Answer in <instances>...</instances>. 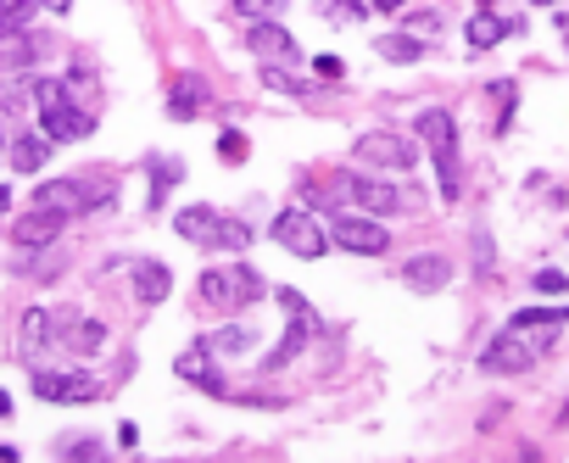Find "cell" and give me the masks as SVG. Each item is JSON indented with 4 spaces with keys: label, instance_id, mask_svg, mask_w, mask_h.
I'll list each match as a JSON object with an SVG mask.
<instances>
[{
    "label": "cell",
    "instance_id": "cell-1",
    "mask_svg": "<svg viewBox=\"0 0 569 463\" xmlns=\"http://www.w3.org/2000/svg\"><path fill=\"white\" fill-rule=\"evenodd\" d=\"M564 318H569V313H553V307L513 313V324H508V330L486 341V352H481V368H486V375H525V368H536V363L553 352V341H558V324H564Z\"/></svg>",
    "mask_w": 569,
    "mask_h": 463
},
{
    "label": "cell",
    "instance_id": "cell-2",
    "mask_svg": "<svg viewBox=\"0 0 569 463\" xmlns=\"http://www.w3.org/2000/svg\"><path fill=\"white\" fill-rule=\"evenodd\" d=\"M413 134L424 146H431L436 157V184H441V202H458L463 196V168H458V118L447 107H431V112H419Z\"/></svg>",
    "mask_w": 569,
    "mask_h": 463
},
{
    "label": "cell",
    "instance_id": "cell-3",
    "mask_svg": "<svg viewBox=\"0 0 569 463\" xmlns=\"http://www.w3.org/2000/svg\"><path fill=\"white\" fill-rule=\"evenodd\" d=\"M196 291H202V302H207L213 313H241V307H252L268 285H263V273H257V268L229 263V268H202Z\"/></svg>",
    "mask_w": 569,
    "mask_h": 463
},
{
    "label": "cell",
    "instance_id": "cell-4",
    "mask_svg": "<svg viewBox=\"0 0 569 463\" xmlns=\"http://www.w3.org/2000/svg\"><path fill=\"white\" fill-rule=\"evenodd\" d=\"M268 235H274L284 252L307 257V263H318V257L329 252V223H324L318 212H307V207H284V212L268 223Z\"/></svg>",
    "mask_w": 569,
    "mask_h": 463
},
{
    "label": "cell",
    "instance_id": "cell-5",
    "mask_svg": "<svg viewBox=\"0 0 569 463\" xmlns=\"http://www.w3.org/2000/svg\"><path fill=\"white\" fill-rule=\"evenodd\" d=\"M324 223H329V246H341L352 257H386L391 252L386 223L368 218V212H336V218H324Z\"/></svg>",
    "mask_w": 569,
    "mask_h": 463
},
{
    "label": "cell",
    "instance_id": "cell-6",
    "mask_svg": "<svg viewBox=\"0 0 569 463\" xmlns=\"http://www.w3.org/2000/svg\"><path fill=\"white\" fill-rule=\"evenodd\" d=\"M34 397L39 402H62V407H84L101 397L89 375H62V368H34Z\"/></svg>",
    "mask_w": 569,
    "mask_h": 463
},
{
    "label": "cell",
    "instance_id": "cell-7",
    "mask_svg": "<svg viewBox=\"0 0 569 463\" xmlns=\"http://www.w3.org/2000/svg\"><path fill=\"white\" fill-rule=\"evenodd\" d=\"M358 162H374V168H397L408 173L419 162V141H408V134H386V129H374L358 141Z\"/></svg>",
    "mask_w": 569,
    "mask_h": 463
},
{
    "label": "cell",
    "instance_id": "cell-8",
    "mask_svg": "<svg viewBox=\"0 0 569 463\" xmlns=\"http://www.w3.org/2000/svg\"><path fill=\"white\" fill-rule=\"evenodd\" d=\"M341 196L358 207V212H368V218H391L397 207H402V191L391 179H341Z\"/></svg>",
    "mask_w": 569,
    "mask_h": 463
},
{
    "label": "cell",
    "instance_id": "cell-9",
    "mask_svg": "<svg viewBox=\"0 0 569 463\" xmlns=\"http://www.w3.org/2000/svg\"><path fill=\"white\" fill-rule=\"evenodd\" d=\"M447 280H452V263H447L441 252H419V257H408V263H402V285H408V291H419V296L447 291Z\"/></svg>",
    "mask_w": 569,
    "mask_h": 463
},
{
    "label": "cell",
    "instance_id": "cell-10",
    "mask_svg": "<svg viewBox=\"0 0 569 463\" xmlns=\"http://www.w3.org/2000/svg\"><path fill=\"white\" fill-rule=\"evenodd\" d=\"M246 45L263 57V62H274V68H291V62H302V45L284 34L279 23H252V34H246Z\"/></svg>",
    "mask_w": 569,
    "mask_h": 463
},
{
    "label": "cell",
    "instance_id": "cell-11",
    "mask_svg": "<svg viewBox=\"0 0 569 463\" xmlns=\"http://www.w3.org/2000/svg\"><path fill=\"white\" fill-rule=\"evenodd\" d=\"M173 375L190 380V386H202V391H213V397H229L223 368H213V352H202V346H184V352L173 357Z\"/></svg>",
    "mask_w": 569,
    "mask_h": 463
},
{
    "label": "cell",
    "instance_id": "cell-12",
    "mask_svg": "<svg viewBox=\"0 0 569 463\" xmlns=\"http://www.w3.org/2000/svg\"><path fill=\"white\" fill-rule=\"evenodd\" d=\"M307 341H313V313H307V318H291V330H284V336L268 346V357H257V368H263V375H274V368L296 363V357L307 352Z\"/></svg>",
    "mask_w": 569,
    "mask_h": 463
},
{
    "label": "cell",
    "instance_id": "cell-13",
    "mask_svg": "<svg viewBox=\"0 0 569 463\" xmlns=\"http://www.w3.org/2000/svg\"><path fill=\"white\" fill-rule=\"evenodd\" d=\"M62 223L68 218H57V212H45V207H28L17 223H12V241L23 246V252H34V246H51L57 235H62Z\"/></svg>",
    "mask_w": 569,
    "mask_h": 463
},
{
    "label": "cell",
    "instance_id": "cell-14",
    "mask_svg": "<svg viewBox=\"0 0 569 463\" xmlns=\"http://www.w3.org/2000/svg\"><path fill=\"white\" fill-rule=\"evenodd\" d=\"M196 346L213 352L218 363H223V357H246V352H257V330H252V324H223V330L202 336Z\"/></svg>",
    "mask_w": 569,
    "mask_h": 463
},
{
    "label": "cell",
    "instance_id": "cell-15",
    "mask_svg": "<svg viewBox=\"0 0 569 463\" xmlns=\"http://www.w3.org/2000/svg\"><path fill=\"white\" fill-rule=\"evenodd\" d=\"M168 291H173V273H168V263H157V257H140V263H134V296L146 302V307H162V302H168Z\"/></svg>",
    "mask_w": 569,
    "mask_h": 463
},
{
    "label": "cell",
    "instance_id": "cell-16",
    "mask_svg": "<svg viewBox=\"0 0 569 463\" xmlns=\"http://www.w3.org/2000/svg\"><path fill=\"white\" fill-rule=\"evenodd\" d=\"M218 212L213 207H184L179 218H173V229H179V241H190V246H218Z\"/></svg>",
    "mask_w": 569,
    "mask_h": 463
},
{
    "label": "cell",
    "instance_id": "cell-17",
    "mask_svg": "<svg viewBox=\"0 0 569 463\" xmlns=\"http://www.w3.org/2000/svg\"><path fill=\"white\" fill-rule=\"evenodd\" d=\"M39 123H45V134H51V141H84V134L95 129L89 123V112L84 107H57V112H39Z\"/></svg>",
    "mask_w": 569,
    "mask_h": 463
},
{
    "label": "cell",
    "instance_id": "cell-18",
    "mask_svg": "<svg viewBox=\"0 0 569 463\" xmlns=\"http://www.w3.org/2000/svg\"><path fill=\"white\" fill-rule=\"evenodd\" d=\"M202 101H207V84H202L196 73H184V78H173L168 118H196V112H202Z\"/></svg>",
    "mask_w": 569,
    "mask_h": 463
},
{
    "label": "cell",
    "instance_id": "cell-19",
    "mask_svg": "<svg viewBox=\"0 0 569 463\" xmlns=\"http://www.w3.org/2000/svg\"><path fill=\"white\" fill-rule=\"evenodd\" d=\"M45 341H51V313H45V307H28V313H23V330H17V352L34 363Z\"/></svg>",
    "mask_w": 569,
    "mask_h": 463
},
{
    "label": "cell",
    "instance_id": "cell-20",
    "mask_svg": "<svg viewBox=\"0 0 569 463\" xmlns=\"http://www.w3.org/2000/svg\"><path fill=\"white\" fill-rule=\"evenodd\" d=\"M62 324H68V346L78 352V357H89V352H101V341H107V330L95 318H73V313H62Z\"/></svg>",
    "mask_w": 569,
    "mask_h": 463
},
{
    "label": "cell",
    "instance_id": "cell-21",
    "mask_svg": "<svg viewBox=\"0 0 569 463\" xmlns=\"http://www.w3.org/2000/svg\"><path fill=\"white\" fill-rule=\"evenodd\" d=\"M45 157H51V141H45V134H23V141H12V168L17 173H39Z\"/></svg>",
    "mask_w": 569,
    "mask_h": 463
},
{
    "label": "cell",
    "instance_id": "cell-22",
    "mask_svg": "<svg viewBox=\"0 0 569 463\" xmlns=\"http://www.w3.org/2000/svg\"><path fill=\"white\" fill-rule=\"evenodd\" d=\"M469 45L474 51H492V45L503 39V34H513V23H503V17H492V12H481V17H469Z\"/></svg>",
    "mask_w": 569,
    "mask_h": 463
},
{
    "label": "cell",
    "instance_id": "cell-23",
    "mask_svg": "<svg viewBox=\"0 0 569 463\" xmlns=\"http://www.w3.org/2000/svg\"><path fill=\"white\" fill-rule=\"evenodd\" d=\"M379 57H386V62H402V68H413V62L424 57V45H419L413 34H386V39H379Z\"/></svg>",
    "mask_w": 569,
    "mask_h": 463
},
{
    "label": "cell",
    "instance_id": "cell-24",
    "mask_svg": "<svg viewBox=\"0 0 569 463\" xmlns=\"http://www.w3.org/2000/svg\"><path fill=\"white\" fill-rule=\"evenodd\" d=\"M34 57H39V45L28 34H7V39H0V68H28Z\"/></svg>",
    "mask_w": 569,
    "mask_h": 463
},
{
    "label": "cell",
    "instance_id": "cell-25",
    "mask_svg": "<svg viewBox=\"0 0 569 463\" xmlns=\"http://www.w3.org/2000/svg\"><path fill=\"white\" fill-rule=\"evenodd\" d=\"M263 84H268V89H279V96H291V101H302V96H307V84H302L296 73L274 68V62H263Z\"/></svg>",
    "mask_w": 569,
    "mask_h": 463
},
{
    "label": "cell",
    "instance_id": "cell-26",
    "mask_svg": "<svg viewBox=\"0 0 569 463\" xmlns=\"http://www.w3.org/2000/svg\"><path fill=\"white\" fill-rule=\"evenodd\" d=\"M252 241H257V235H252V229H246V223H234V218H223V223H218V246H213V252H246Z\"/></svg>",
    "mask_w": 569,
    "mask_h": 463
},
{
    "label": "cell",
    "instance_id": "cell-27",
    "mask_svg": "<svg viewBox=\"0 0 569 463\" xmlns=\"http://www.w3.org/2000/svg\"><path fill=\"white\" fill-rule=\"evenodd\" d=\"M34 107H39V112H57V107H68V84H57V78H39V84H34Z\"/></svg>",
    "mask_w": 569,
    "mask_h": 463
},
{
    "label": "cell",
    "instance_id": "cell-28",
    "mask_svg": "<svg viewBox=\"0 0 569 463\" xmlns=\"http://www.w3.org/2000/svg\"><path fill=\"white\" fill-rule=\"evenodd\" d=\"M234 12H241L246 23H268V17H279L284 12V0H229Z\"/></svg>",
    "mask_w": 569,
    "mask_h": 463
},
{
    "label": "cell",
    "instance_id": "cell-29",
    "mask_svg": "<svg viewBox=\"0 0 569 463\" xmlns=\"http://www.w3.org/2000/svg\"><path fill=\"white\" fill-rule=\"evenodd\" d=\"M218 157H223V162H246V157H252L246 134H241V129H223V134H218Z\"/></svg>",
    "mask_w": 569,
    "mask_h": 463
},
{
    "label": "cell",
    "instance_id": "cell-30",
    "mask_svg": "<svg viewBox=\"0 0 569 463\" xmlns=\"http://www.w3.org/2000/svg\"><path fill=\"white\" fill-rule=\"evenodd\" d=\"M152 173H157V184H152V207H162L168 184H173V179H184V168H179V162H152Z\"/></svg>",
    "mask_w": 569,
    "mask_h": 463
},
{
    "label": "cell",
    "instance_id": "cell-31",
    "mask_svg": "<svg viewBox=\"0 0 569 463\" xmlns=\"http://www.w3.org/2000/svg\"><path fill=\"white\" fill-rule=\"evenodd\" d=\"M536 291H547V296H564V291H569V273H558V268H542V273H536Z\"/></svg>",
    "mask_w": 569,
    "mask_h": 463
},
{
    "label": "cell",
    "instance_id": "cell-32",
    "mask_svg": "<svg viewBox=\"0 0 569 463\" xmlns=\"http://www.w3.org/2000/svg\"><path fill=\"white\" fill-rule=\"evenodd\" d=\"M274 296H279V307L291 313V318H307V313H313V307H307V302H302L296 291H274Z\"/></svg>",
    "mask_w": 569,
    "mask_h": 463
},
{
    "label": "cell",
    "instance_id": "cell-33",
    "mask_svg": "<svg viewBox=\"0 0 569 463\" xmlns=\"http://www.w3.org/2000/svg\"><path fill=\"white\" fill-rule=\"evenodd\" d=\"M313 73H324V78H341V62H336V57H318V62H313Z\"/></svg>",
    "mask_w": 569,
    "mask_h": 463
},
{
    "label": "cell",
    "instance_id": "cell-34",
    "mask_svg": "<svg viewBox=\"0 0 569 463\" xmlns=\"http://www.w3.org/2000/svg\"><path fill=\"white\" fill-rule=\"evenodd\" d=\"M45 7H51L57 17H68V12H73V0H45Z\"/></svg>",
    "mask_w": 569,
    "mask_h": 463
},
{
    "label": "cell",
    "instance_id": "cell-35",
    "mask_svg": "<svg viewBox=\"0 0 569 463\" xmlns=\"http://www.w3.org/2000/svg\"><path fill=\"white\" fill-rule=\"evenodd\" d=\"M374 7H379V12H402V7H408V0H374Z\"/></svg>",
    "mask_w": 569,
    "mask_h": 463
},
{
    "label": "cell",
    "instance_id": "cell-36",
    "mask_svg": "<svg viewBox=\"0 0 569 463\" xmlns=\"http://www.w3.org/2000/svg\"><path fill=\"white\" fill-rule=\"evenodd\" d=\"M12 212V191H7V184H0V218H7Z\"/></svg>",
    "mask_w": 569,
    "mask_h": 463
},
{
    "label": "cell",
    "instance_id": "cell-37",
    "mask_svg": "<svg viewBox=\"0 0 569 463\" xmlns=\"http://www.w3.org/2000/svg\"><path fill=\"white\" fill-rule=\"evenodd\" d=\"M0 463H17V447H0Z\"/></svg>",
    "mask_w": 569,
    "mask_h": 463
},
{
    "label": "cell",
    "instance_id": "cell-38",
    "mask_svg": "<svg viewBox=\"0 0 569 463\" xmlns=\"http://www.w3.org/2000/svg\"><path fill=\"white\" fill-rule=\"evenodd\" d=\"M7 413H12V397H7V391H0V419H7Z\"/></svg>",
    "mask_w": 569,
    "mask_h": 463
},
{
    "label": "cell",
    "instance_id": "cell-39",
    "mask_svg": "<svg viewBox=\"0 0 569 463\" xmlns=\"http://www.w3.org/2000/svg\"><path fill=\"white\" fill-rule=\"evenodd\" d=\"M536 7H558V0H536Z\"/></svg>",
    "mask_w": 569,
    "mask_h": 463
},
{
    "label": "cell",
    "instance_id": "cell-40",
    "mask_svg": "<svg viewBox=\"0 0 569 463\" xmlns=\"http://www.w3.org/2000/svg\"><path fill=\"white\" fill-rule=\"evenodd\" d=\"M564 39H569V17H564Z\"/></svg>",
    "mask_w": 569,
    "mask_h": 463
},
{
    "label": "cell",
    "instance_id": "cell-41",
    "mask_svg": "<svg viewBox=\"0 0 569 463\" xmlns=\"http://www.w3.org/2000/svg\"><path fill=\"white\" fill-rule=\"evenodd\" d=\"M0 146H7V129H0Z\"/></svg>",
    "mask_w": 569,
    "mask_h": 463
},
{
    "label": "cell",
    "instance_id": "cell-42",
    "mask_svg": "<svg viewBox=\"0 0 569 463\" xmlns=\"http://www.w3.org/2000/svg\"><path fill=\"white\" fill-rule=\"evenodd\" d=\"M564 425H569V407H564Z\"/></svg>",
    "mask_w": 569,
    "mask_h": 463
},
{
    "label": "cell",
    "instance_id": "cell-43",
    "mask_svg": "<svg viewBox=\"0 0 569 463\" xmlns=\"http://www.w3.org/2000/svg\"><path fill=\"white\" fill-rule=\"evenodd\" d=\"M481 7H492V0H481Z\"/></svg>",
    "mask_w": 569,
    "mask_h": 463
}]
</instances>
